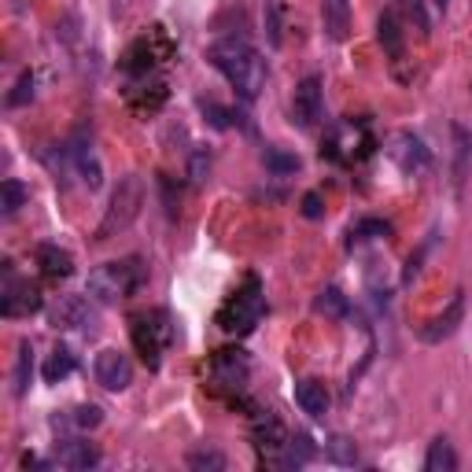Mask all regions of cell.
I'll return each instance as SVG.
<instances>
[{
	"label": "cell",
	"mask_w": 472,
	"mask_h": 472,
	"mask_svg": "<svg viewBox=\"0 0 472 472\" xmlns=\"http://www.w3.org/2000/svg\"><path fill=\"white\" fill-rule=\"evenodd\" d=\"M207 56H210L214 67L222 71V78L236 89V97L244 104L259 100V92L266 89V59L255 45L244 41V38H222V41L210 45Z\"/></svg>",
	"instance_id": "cell-1"
},
{
	"label": "cell",
	"mask_w": 472,
	"mask_h": 472,
	"mask_svg": "<svg viewBox=\"0 0 472 472\" xmlns=\"http://www.w3.org/2000/svg\"><path fill=\"white\" fill-rule=\"evenodd\" d=\"M141 280H144L141 259H118V262H104V266L92 270L85 280V292H89V299L111 306L125 296H133Z\"/></svg>",
	"instance_id": "cell-2"
},
{
	"label": "cell",
	"mask_w": 472,
	"mask_h": 472,
	"mask_svg": "<svg viewBox=\"0 0 472 472\" xmlns=\"http://www.w3.org/2000/svg\"><path fill=\"white\" fill-rule=\"evenodd\" d=\"M141 207H144V181H141L137 174L122 177L118 188H115V196H111V207H107V214H104V222H100V229H97V240H111V236L125 233V229L137 222Z\"/></svg>",
	"instance_id": "cell-3"
},
{
	"label": "cell",
	"mask_w": 472,
	"mask_h": 472,
	"mask_svg": "<svg viewBox=\"0 0 472 472\" xmlns=\"http://www.w3.org/2000/svg\"><path fill=\"white\" fill-rule=\"evenodd\" d=\"M266 313V299H262V285L255 277L244 280V288L218 310V325H222L226 332H251Z\"/></svg>",
	"instance_id": "cell-4"
},
{
	"label": "cell",
	"mask_w": 472,
	"mask_h": 472,
	"mask_svg": "<svg viewBox=\"0 0 472 472\" xmlns=\"http://www.w3.org/2000/svg\"><path fill=\"white\" fill-rule=\"evenodd\" d=\"M4 292H0V313L4 318H30V313L41 310V288L30 285V280H19L12 273V262H4Z\"/></svg>",
	"instance_id": "cell-5"
},
{
	"label": "cell",
	"mask_w": 472,
	"mask_h": 472,
	"mask_svg": "<svg viewBox=\"0 0 472 472\" xmlns=\"http://www.w3.org/2000/svg\"><path fill=\"white\" fill-rule=\"evenodd\" d=\"M133 343L148 365H159V351L170 343L167 313H141V318H133Z\"/></svg>",
	"instance_id": "cell-6"
},
{
	"label": "cell",
	"mask_w": 472,
	"mask_h": 472,
	"mask_svg": "<svg viewBox=\"0 0 472 472\" xmlns=\"http://www.w3.org/2000/svg\"><path fill=\"white\" fill-rule=\"evenodd\" d=\"M325 111V89H322V78L310 74L296 85V97H292V122L299 125V130H310L313 122L322 118Z\"/></svg>",
	"instance_id": "cell-7"
},
{
	"label": "cell",
	"mask_w": 472,
	"mask_h": 472,
	"mask_svg": "<svg viewBox=\"0 0 472 472\" xmlns=\"http://www.w3.org/2000/svg\"><path fill=\"white\" fill-rule=\"evenodd\" d=\"M92 373H97V384L107 388V391H125L133 384V365L130 358H125L122 351L115 348H104L97 355V362H92Z\"/></svg>",
	"instance_id": "cell-8"
},
{
	"label": "cell",
	"mask_w": 472,
	"mask_h": 472,
	"mask_svg": "<svg viewBox=\"0 0 472 472\" xmlns=\"http://www.w3.org/2000/svg\"><path fill=\"white\" fill-rule=\"evenodd\" d=\"M391 159H395V167H399L406 177H417V174H425V170L432 167V155H428L425 141L414 137V133H399V137L391 141Z\"/></svg>",
	"instance_id": "cell-9"
},
{
	"label": "cell",
	"mask_w": 472,
	"mask_h": 472,
	"mask_svg": "<svg viewBox=\"0 0 472 472\" xmlns=\"http://www.w3.org/2000/svg\"><path fill=\"white\" fill-rule=\"evenodd\" d=\"M465 322V292H458L447 306H443V313H435V318L428 322V325H421V339L425 343H443V339H451L454 332H458V325Z\"/></svg>",
	"instance_id": "cell-10"
},
{
	"label": "cell",
	"mask_w": 472,
	"mask_h": 472,
	"mask_svg": "<svg viewBox=\"0 0 472 472\" xmlns=\"http://www.w3.org/2000/svg\"><path fill=\"white\" fill-rule=\"evenodd\" d=\"M97 313H92L89 299L82 296H63L56 306H52V325L56 329H92Z\"/></svg>",
	"instance_id": "cell-11"
},
{
	"label": "cell",
	"mask_w": 472,
	"mask_h": 472,
	"mask_svg": "<svg viewBox=\"0 0 472 472\" xmlns=\"http://www.w3.org/2000/svg\"><path fill=\"white\" fill-rule=\"evenodd\" d=\"M296 402H299V410L313 421H322L329 414V406H332V395L325 388V381H318V376H306V381L296 384Z\"/></svg>",
	"instance_id": "cell-12"
},
{
	"label": "cell",
	"mask_w": 472,
	"mask_h": 472,
	"mask_svg": "<svg viewBox=\"0 0 472 472\" xmlns=\"http://www.w3.org/2000/svg\"><path fill=\"white\" fill-rule=\"evenodd\" d=\"M56 461H59L63 468L85 472V468H97V465H100V451L92 447V443H85V439H59Z\"/></svg>",
	"instance_id": "cell-13"
},
{
	"label": "cell",
	"mask_w": 472,
	"mask_h": 472,
	"mask_svg": "<svg viewBox=\"0 0 472 472\" xmlns=\"http://www.w3.org/2000/svg\"><path fill=\"white\" fill-rule=\"evenodd\" d=\"M210 373L218 384L226 388H240L247 381V355L244 351H218L210 362Z\"/></svg>",
	"instance_id": "cell-14"
},
{
	"label": "cell",
	"mask_w": 472,
	"mask_h": 472,
	"mask_svg": "<svg viewBox=\"0 0 472 472\" xmlns=\"http://www.w3.org/2000/svg\"><path fill=\"white\" fill-rule=\"evenodd\" d=\"M322 26L329 41H343L351 34V0H322Z\"/></svg>",
	"instance_id": "cell-15"
},
{
	"label": "cell",
	"mask_w": 472,
	"mask_h": 472,
	"mask_svg": "<svg viewBox=\"0 0 472 472\" xmlns=\"http://www.w3.org/2000/svg\"><path fill=\"white\" fill-rule=\"evenodd\" d=\"M38 266H41V273L52 277V280H63V277L74 273L71 251H63L59 244H41V247H38Z\"/></svg>",
	"instance_id": "cell-16"
},
{
	"label": "cell",
	"mask_w": 472,
	"mask_h": 472,
	"mask_svg": "<svg viewBox=\"0 0 472 472\" xmlns=\"http://www.w3.org/2000/svg\"><path fill=\"white\" fill-rule=\"evenodd\" d=\"M454 468H458L454 443L447 435H435L428 443V454H425V472H454Z\"/></svg>",
	"instance_id": "cell-17"
},
{
	"label": "cell",
	"mask_w": 472,
	"mask_h": 472,
	"mask_svg": "<svg viewBox=\"0 0 472 472\" xmlns=\"http://www.w3.org/2000/svg\"><path fill=\"white\" fill-rule=\"evenodd\" d=\"M313 313H322V318H332V322H343L351 313V303L339 288H322L313 296Z\"/></svg>",
	"instance_id": "cell-18"
},
{
	"label": "cell",
	"mask_w": 472,
	"mask_h": 472,
	"mask_svg": "<svg viewBox=\"0 0 472 472\" xmlns=\"http://www.w3.org/2000/svg\"><path fill=\"white\" fill-rule=\"evenodd\" d=\"M78 177L89 185V188H100L104 181V170H100V159L92 155V144L78 133Z\"/></svg>",
	"instance_id": "cell-19"
},
{
	"label": "cell",
	"mask_w": 472,
	"mask_h": 472,
	"mask_svg": "<svg viewBox=\"0 0 472 472\" xmlns=\"http://www.w3.org/2000/svg\"><path fill=\"white\" fill-rule=\"evenodd\" d=\"M376 30H381V45H384V52H388L391 59H402L406 41H402L399 15H395V12H384V15H381V22H376Z\"/></svg>",
	"instance_id": "cell-20"
},
{
	"label": "cell",
	"mask_w": 472,
	"mask_h": 472,
	"mask_svg": "<svg viewBox=\"0 0 472 472\" xmlns=\"http://www.w3.org/2000/svg\"><path fill=\"white\" fill-rule=\"evenodd\" d=\"M454 185L461 188L465 185V174H468V155H472V137L465 125H454Z\"/></svg>",
	"instance_id": "cell-21"
},
{
	"label": "cell",
	"mask_w": 472,
	"mask_h": 472,
	"mask_svg": "<svg viewBox=\"0 0 472 472\" xmlns=\"http://www.w3.org/2000/svg\"><path fill=\"white\" fill-rule=\"evenodd\" d=\"M45 381L48 384H59V381H67V376L74 373V355L67 351V348H56L52 355H48V362H45Z\"/></svg>",
	"instance_id": "cell-22"
},
{
	"label": "cell",
	"mask_w": 472,
	"mask_h": 472,
	"mask_svg": "<svg viewBox=\"0 0 472 472\" xmlns=\"http://www.w3.org/2000/svg\"><path fill=\"white\" fill-rule=\"evenodd\" d=\"M26 200H30V188L19 177H8L4 185H0V210L4 214H15L19 207H26Z\"/></svg>",
	"instance_id": "cell-23"
},
{
	"label": "cell",
	"mask_w": 472,
	"mask_h": 472,
	"mask_svg": "<svg viewBox=\"0 0 472 472\" xmlns=\"http://www.w3.org/2000/svg\"><path fill=\"white\" fill-rule=\"evenodd\" d=\"M262 163H266V170L277 174V177H285V174H296V170H299V159H296L292 151H285V148H266Z\"/></svg>",
	"instance_id": "cell-24"
},
{
	"label": "cell",
	"mask_w": 472,
	"mask_h": 472,
	"mask_svg": "<svg viewBox=\"0 0 472 472\" xmlns=\"http://www.w3.org/2000/svg\"><path fill=\"white\" fill-rule=\"evenodd\" d=\"M100 421H104V410H100V406H92V402L74 406L71 417H67V425H74L78 432H92V428H100Z\"/></svg>",
	"instance_id": "cell-25"
},
{
	"label": "cell",
	"mask_w": 472,
	"mask_h": 472,
	"mask_svg": "<svg viewBox=\"0 0 472 472\" xmlns=\"http://www.w3.org/2000/svg\"><path fill=\"white\" fill-rule=\"evenodd\" d=\"M30 373H34V348H30V343H19V355H15V395H26Z\"/></svg>",
	"instance_id": "cell-26"
},
{
	"label": "cell",
	"mask_w": 472,
	"mask_h": 472,
	"mask_svg": "<svg viewBox=\"0 0 472 472\" xmlns=\"http://www.w3.org/2000/svg\"><path fill=\"white\" fill-rule=\"evenodd\" d=\"M376 236H391V226L388 222H381V218H365V222H358V226H351V247L355 244H362V240H376Z\"/></svg>",
	"instance_id": "cell-27"
},
{
	"label": "cell",
	"mask_w": 472,
	"mask_h": 472,
	"mask_svg": "<svg viewBox=\"0 0 472 472\" xmlns=\"http://www.w3.org/2000/svg\"><path fill=\"white\" fill-rule=\"evenodd\" d=\"M188 468H196V472H222L226 468V454L222 451H193L188 454Z\"/></svg>",
	"instance_id": "cell-28"
},
{
	"label": "cell",
	"mask_w": 472,
	"mask_h": 472,
	"mask_svg": "<svg viewBox=\"0 0 472 472\" xmlns=\"http://www.w3.org/2000/svg\"><path fill=\"white\" fill-rule=\"evenodd\" d=\"M329 458H332L336 465H355V461H358V447L351 443L348 435H336L332 443H329Z\"/></svg>",
	"instance_id": "cell-29"
},
{
	"label": "cell",
	"mask_w": 472,
	"mask_h": 472,
	"mask_svg": "<svg viewBox=\"0 0 472 472\" xmlns=\"http://www.w3.org/2000/svg\"><path fill=\"white\" fill-rule=\"evenodd\" d=\"M30 100H34V74L22 71L19 82H15V89L8 92V107H22V104H30Z\"/></svg>",
	"instance_id": "cell-30"
},
{
	"label": "cell",
	"mask_w": 472,
	"mask_h": 472,
	"mask_svg": "<svg viewBox=\"0 0 472 472\" xmlns=\"http://www.w3.org/2000/svg\"><path fill=\"white\" fill-rule=\"evenodd\" d=\"M266 38L273 48L280 45V0H266Z\"/></svg>",
	"instance_id": "cell-31"
},
{
	"label": "cell",
	"mask_w": 472,
	"mask_h": 472,
	"mask_svg": "<svg viewBox=\"0 0 472 472\" xmlns=\"http://www.w3.org/2000/svg\"><path fill=\"white\" fill-rule=\"evenodd\" d=\"M207 170H210V155H207L203 148H196V151H193V163H188V177H193L196 185H203Z\"/></svg>",
	"instance_id": "cell-32"
},
{
	"label": "cell",
	"mask_w": 472,
	"mask_h": 472,
	"mask_svg": "<svg viewBox=\"0 0 472 472\" xmlns=\"http://www.w3.org/2000/svg\"><path fill=\"white\" fill-rule=\"evenodd\" d=\"M303 214H306V218H322V214H325V203H322L318 193H306V196H303Z\"/></svg>",
	"instance_id": "cell-33"
},
{
	"label": "cell",
	"mask_w": 472,
	"mask_h": 472,
	"mask_svg": "<svg viewBox=\"0 0 472 472\" xmlns=\"http://www.w3.org/2000/svg\"><path fill=\"white\" fill-rule=\"evenodd\" d=\"M45 465H48V461H41V458H34V454L22 458V468H45Z\"/></svg>",
	"instance_id": "cell-34"
}]
</instances>
